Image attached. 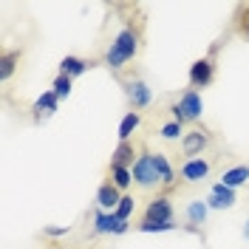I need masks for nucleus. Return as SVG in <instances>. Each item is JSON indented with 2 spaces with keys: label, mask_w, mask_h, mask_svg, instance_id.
<instances>
[{
  "label": "nucleus",
  "mask_w": 249,
  "mask_h": 249,
  "mask_svg": "<svg viewBox=\"0 0 249 249\" xmlns=\"http://www.w3.org/2000/svg\"><path fill=\"white\" fill-rule=\"evenodd\" d=\"M136 54H139V31L133 29V26H124L110 40L108 51H105V65H108L110 71H122Z\"/></svg>",
  "instance_id": "f257e3e1"
},
{
  "label": "nucleus",
  "mask_w": 249,
  "mask_h": 249,
  "mask_svg": "<svg viewBox=\"0 0 249 249\" xmlns=\"http://www.w3.org/2000/svg\"><path fill=\"white\" fill-rule=\"evenodd\" d=\"M173 113V119L176 122H181V124H193V122H198L201 119V113H204V99H201V93L198 91H184L181 93V99L176 102L170 108Z\"/></svg>",
  "instance_id": "f03ea898"
},
{
  "label": "nucleus",
  "mask_w": 249,
  "mask_h": 249,
  "mask_svg": "<svg viewBox=\"0 0 249 249\" xmlns=\"http://www.w3.org/2000/svg\"><path fill=\"white\" fill-rule=\"evenodd\" d=\"M130 170H133V184L142 187V190H153V187L161 184V178H159V167H156V153L142 150L139 159H136V164H133Z\"/></svg>",
  "instance_id": "7ed1b4c3"
},
{
  "label": "nucleus",
  "mask_w": 249,
  "mask_h": 249,
  "mask_svg": "<svg viewBox=\"0 0 249 249\" xmlns=\"http://www.w3.org/2000/svg\"><path fill=\"white\" fill-rule=\"evenodd\" d=\"M127 230H130V221H122L116 213L96 210V215H93V232L96 235H124Z\"/></svg>",
  "instance_id": "20e7f679"
},
{
  "label": "nucleus",
  "mask_w": 249,
  "mask_h": 249,
  "mask_svg": "<svg viewBox=\"0 0 249 249\" xmlns=\"http://www.w3.org/2000/svg\"><path fill=\"white\" fill-rule=\"evenodd\" d=\"M207 147H210V133L201 130V127L187 130L184 139H181V156H187V159H201Z\"/></svg>",
  "instance_id": "39448f33"
},
{
  "label": "nucleus",
  "mask_w": 249,
  "mask_h": 249,
  "mask_svg": "<svg viewBox=\"0 0 249 249\" xmlns=\"http://www.w3.org/2000/svg\"><path fill=\"white\" fill-rule=\"evenodd\" d=\"M215 77V65L210 57H201V60H196L190 65V85H193V91L196 88H207L210 82Z\"/></svg>",
  "instance_id": "423d86ee"
},
{
  "label": "nucleus",
  "mask_w": 249,
  "mask_h": 249,
  "mask_svg": "<svg viewBox=\"0 0 249 249\" xmlns=\"http://www.w3.org/2000/svg\"><path fill=\"white\" fill-rule=\"evenodd\" d=\"M210 170H213V161L210 159H184V164H181V178L184 181H190V184H196V181H204L207 176H210Z\"/></svg>",
  "instance_id": "0eeeda50"
},
{
  "label": "nucleus",
  "mask_w": 249,
  "mask_h": 249,
  "mask_svg": "<svg viewBox=\"0 0 249 249\" xmlns=\"http://www.w3.org/2000/svg\"><path fill=\"white\" fill-rule=\"evenodd\" d=\"M124 91H127V99L133 102L136 110H144L153 102V93H150V88H147L144 79H127V82H124Z\"/></svg>",
  "instance_id": "6e6552de"
},
{
  "label": "nucleus",
  "mask_w": 249,
  "mask_h": 249,
  "mask_svg": "<svg viewBox=\"0 0 249 249\" xmlns=\"http://www.w3.org/2000/svg\"><path fill=\"white\" fill-rule=\"evenodd\" d=\"M204 201H207L210 210H232L238 198H235V190H230V187H224L221 181H218V184H213L210 196H207Z\"/></svg>",
  "instance_id": "1a4fd4ad"
},
{
  "label": "nucleus",
  "mask_w": 249,
  "mask_h": 249,
  "mask_svg": "<svg viewBox=\"0 0 249 249\" xmlns=\"http://www.w3.org/2000/svg\"><path fill=\"white\" fill-rule=\"evenodd\" d=\"M144 218H147V221H164V224H173V201L167 198V196H156L153 201L147 204Z\"/></svg>",
  "instance_id": "9d476101"
},
{
  "label": "nucleus",
  "mask_w": 249,
  "mask_h": 249,
  "mask_svg": "<svg viewBox=\"0 0 249 249\" xmlns=\"http://www.w3.org/2000/svg\"><path fill=\"white\" fill-rule=\"evenodd\" d=\"M119 201H122V190H116L110 181H105V184L96 190V207L102 213H116Z\"/></svg>",
  "instance_id": "9b49d317"
},
{
  "label": "nucleus",
  "mask_w": 249,
  "mask_h": 249,
  "mask_svg": "<svg viewBox=\"0 0 249 249\" xmlns=\"http://www.w3.org/2000/svg\"><path fill=\"white\" fill-rule=\"evenodd\" d=\"M136 159H139L136 147H133L130 142H119V144H116V150H113V156H110V164H119V167H133V164H136Z\"/></svg>",
  "instance_id": "f8f14e48"
},
{
  "label": "nucleus",
  "mask_w": 249,
  "mask_h": 249,
  "mask_svg": "<svg viewBox=\"0 0 249 249\" xmlns=\"http://www.w3.org/2000/svg\"><path fill=\"white\" fill-rule=\"evenodd\" d=\"M57 105H60V99H57V93L54 91H46V93H40L37 99H34V116L37 119H43V116H51L54 110H57Z\"/></svg>",
  "instance_id": "ddd939ff"
},
{
  "label": "nucleus",
  "mask_w": 249,
  "mask_h": 249,
  "mask_svg": "<svg viewBox=\"0 0 249 249\" xmlns=\"http://www.w3.org/2000/svg\"><path fill=\"white\" fill-rule=\"evenodd\" d=\"M91 65H93V62L82 60V57H62L60 74H65V77H71V79H77V77H82V74H85Z\"/></svg>",
  "instance_id": "4468645a"
},
{
  "label": "nucleus",
  "mask_w": 249,
  "mask_h": 249,
  "mask_svg": "<svg viewBox=\"0 0 249 249\" xmlns=\"http://www.w3.org/2000/svg\"><path fill=\"white\" fill-rule=\"evenodd\" d=\"M247 178H249V164H238V167L224 170V176H221V184L230 187V190H238L241 184H247Z\"/></svg>",
  "instance_id": "2eb2a0df"
},
{
  "label": "nucleus",
  "mask_w": 249,
  "mask_h": 249,
  "mask_svg": "<svg viewBox=\"0 0 249 249\" xmlns=\"http://www.w3.org/2000/svg\"><path fill=\"white\" fill-rule=\"evenodd\" d=\"M142 124V113L139 110H130V113H124L122 122H119V142H130L133 136V130Z\"/></svg>",
  "instance_id": "dca6fc26"
},
{
  "label": "nucleus",
  "mask_w": 249,
  "mask_h": 249,
  "mask_svg": "<svg viewBox=\"0 0 249 249\" xmlns=\"http://www.w3.org/2000/svg\"><path fill=\"white\" fill-rule=\"evenodd\" d=\"M156 167H159V178H161V187H173L176 184V170H173L170 159L164 153H156Z\"/></svg>",
  "instance_id": "f3484780"
},
{
  "label": "nucleus",
  "mask_w": 249,
  "mask_h": 249,
  "mask_svg": "<svg viewBox=\"0 0 249 249\" xmlns=\"http://www.w3.org/2000/svg\"><path fill=\"white\" fill-rule=\"evenodd\" d=\"M110 184L116 190H127L133 184V170L130 167H119V164H110Z\"/></svg>",
  "instance_id": "a211bd4d"
},
{
  "label": "nucleus",
  "mask_w": 249,
  "mask_h": 249,
  "mask_svg": "<svg viewBox=\"0 0 249 249\" xmlns=\"http://www.w3.org/2000/svg\"><path fill=\"white\" fill-rule=\"evenodd\" d=\"M207 215H210L207 201H190V207H187V221H190L193 227H201L204 221H207Z\"/></svg>",
  "instance_id": "6ab92c4d"
},
{
  "label": "nucleus",
  "mask_w": 249,
  "mask_h": 249,
  "mask_svg": "<svg viewBox=\"0 0 249 249\" xmlns=\"http://www.w3.org/2000/svg\"><path fill=\"white\" fill-rule=\"evenodd\" d=\"M17 60H20L17 51H6V54L0 57V79H3V82L12 79V74H15V68H17Z\"/></svg>",
  "instance_id": "aec40b11"
},
{
  "label": "nucleus",
  "mask_w": 249,
  "mask_h": 249,
  "mask_svg": "<svg viewBox=\"0 0 249 249\" xmlns=\"http://www.w3.org/2000/svg\"><path fill=\"white\" fill-rule=\"evenodd\" d=\"M159 133H161V139H167V142H176V139H184V124L181 122H176V119H170V122L167 124H161V130H159Z\"/></svg>",
  "instance_id": "412c9836"
},
{
  "label": "nucleus",
  "mask_w": 249,
  "mask_h": 249,
  "mask_svg": "<svg viewBox=\"0 0 249 249\" xmlns=\"http://www.w3.org/2000/svg\"><path fill=\"white\" fill-rule=\"evenodd\" d=\"M71 88H74V79L60 74V77L54 79V85H51V91L57 93V99H68L71 96Z\"/></svg>",
  "instance_id": "4be33fe9"
},
{
  "label": "nucleus",
  "mask_w": 249,
  "mask_h": 249,
  "mask_svg": "<svg viewBox=\"0 0 249 249\" xmlns=\"http://www.w3.org/2000/svg\"><path fill=\"white\" fill-rule=\"evenodd\" d=\"M176 230V224H164V221H147L142 218L139 221V232H170Z\"/></svg>",
  "instance_id": "5701e85b"
},
{
  "label": "nucleus",
  "mask_w": 249,
  "mask_h": 249,
  "mask_svg": "<svg viewBox=\"0 0 249 249\" xmlns=\"http://www.w3.org/2000/svg\"><path fill=\"white\" fill-rule=\"evenodd\" d=\"M133 210H136V201H133V196H122V201H119V207H116V215L122 218V221H130Z\"/></svg>",
  "instance_id": "b1692460"
},
{
  "label": "nucleus",
  "mask_w": 249,
  "mask_h": 249,
  "mask_svg": "<svg viewBox=\"0 0 249 249\" xmlns=\"http://www.w3.org/2000/svg\"><path fill=\"white\" fill-rule=\"evenodd\" d=\"M43 232H46L48 238H62V235H68V232H71V227H46Z\"/></svg>",
  "instance_id": "393cba45"
},
{
  "label": "nucleus",
  "mask_w": 249,
  "mask_h": 249,
  "mask_svg": "<svg viewBox=\"0 0 249 249\" xmlns=\"http://www.w3.org/2000/svg\"><path fill=\"white\" fill-rule=\"evenodd\" d=\"M244 31H247V37H249V12H247V17H244Z\"/></svg>",
  "instance_id": "a878e982"
},
{
  "label": "nucleus",
  "mask_w": 249,
  "mask_h": 249,
  "mask_svg": "<svg viewBox=\"0 0 249 249\" xmlns=\"http://www.w3.org/2000/svg\"><path fill=\"white\" fill-rule=\"evenodd\" d=\"M244 235H247V238H249V221H247V230H244Z\"/></svg>",
  "instance_id": "bb28decb"
}]
</instances>
